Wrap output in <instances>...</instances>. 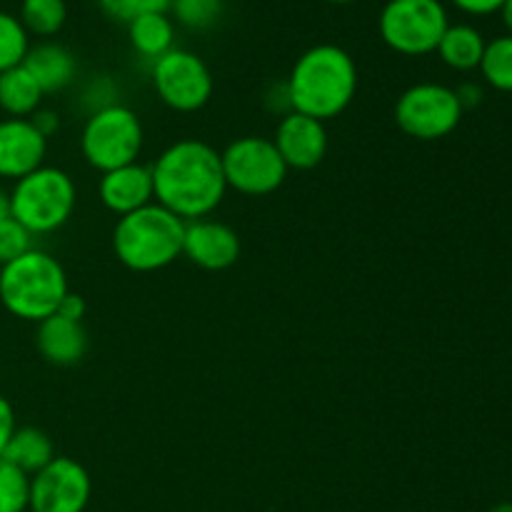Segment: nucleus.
<instances>
[{
    "mask_svg": "<svg viewBox=\"0 0 512 512\" xmlns=\"http://www.w3.org/2000/svg\"><path fill=\"white\" fill-rule=\"evenodd\" d=\"M15 428H18V425H15L13 405L8 403V398L0 395V458H3L5 448H8V440L13 438Z\"/></svg>",
    "mask_w": 512,
    "mask_h": 512,
    "instance_id": "32",
    "label": "nucleus"
},
{
    "mask_svg": "<svg viewBox=\"0 0 512 512\" xmlns=\"http://www.w3.org/2000/svg\"><path fill=\"white\" fill-rule=\"evenodd\" d=\"M455 95H458L460 108H463V110L478 108V105L483 103V98H485L483 88H480L478 83H463V85H458V88H455Z\"/></svg>",
    "mask_w": 512,
    "mask_h": 512,
    "instance_id": "35",
    "label": "nucleus"
},
{
    "mask_svg": "<svg viewBox=\"0 0 512 512\" xmlns=\"http://www.w3.org/2000/svg\"><path fill=\"white\" fill-rule=\"evenodd\" d=\"M325 3H333V5H348V3H355V0H325Z\"/></svg>",
    "mask_w": 512,
    "mask_h": 512,
    "instance_id": "39",
    "label": "nucleus"
},
{
    "mask_svg": "<svg viewBox=\"0 0 512 512\" xmlns=\"http://www.w3.org/2000/svg\"><path fill=\"white\" fill-rule=\"evenodd\" d=\"M465 110L455 88L443 83H415L395 100V123L415 140L448 138L463 120Z\"/></svg>",
    "mask_w": 512,
    "mask_h": 512,
    "instance_id": "9",
    "label": "nucleus"
},
{
    "mask_svg": "<svg viewBox=\"0 0 512 512\" xmlns=\"http://www.w3.org/2000/svg\"><path fill=\"white\" fill-rule=\"evenodd\" d=\"M5 218H10V198H8V193L0 188V223H3Z\"/></svg>",
    "mask_w": 512,
    "mask_h": 512,
    "instance_id": "37",
    "label": "nucleus"
},
{
    "mask_svg": "<svg viewBox=\"0 0 512 512\" xmlns=\"http://www.w3.org/2000/svg\"><path fill=\"white\" fill-rule=\"evenodd\" d=\"M45 93L25 65L0 73V113L8 118H30L43 103Z\"/></svg>",
    "mask_w": 512,
    "mask_h": 512,
    "instance_id": "20",
    "label": "nucleus"
},
{
    "mask_svg": "<svg viewBox=\"0 0 512 512\" xmlns=\"http://www.w3.org/2000/svg\"><path fill=\"white\" fill-rule=\"evenodd\" d=\"M28 120L33 123V128L38 130V133L43 135L45 140L53 138V135L58 133V128H60L58 113H55V110H48V108H38L33 115H30Z\"/></svg>",
    "mask_w": 512,
    "mask_h": 512,
    "instance_id": "33",
    "label": "nucleus"
},
{
    "mask_svg": "<svg viewBox=\"0 0 512 512\" xmlns=\"http://www.w3.org/2000/svg\"><path fill=\"white\" fill-rule=\"evenodd\" d=\"M55 458L53 440L45 430L33 428H15L13 438L8 440V448H5L3 460H8L10 465H15L18 470H23L25 475L33 478L38 470H43L50 460Z\"/></svg>",
    "mask_w": 512,
    "mask_h": 512,
    "instance_id": "21",
    "label": "nucleus"
},
{
    "mask_svg": "<svg viewBox=\"0 0 512 512\" xmlns=\"http://www.w3.org/2000/svg\"><path fill=\"white\" fill-rule=\"evenodd\" d=\"M65 295L68 275L45 250L33 248L0 268V303L15 318L40 323L55 315Z\"/></svg>",
    "mask_w": 512,
    "mask_h": 512,
    "instance_id": "4",
    "label": "nucleus"
},
{
    "mask_svg": "<svg viewBox=\"0 0 512 512\" xmlns=\"http://www.w3.org/2000/svg\"><path fill=\"white\" fill-rule=\"evenodd\" d=\"M273 143L288 170H313L328 155V130L320 120L293 110L278 120Z\"/></svg>",
    "mask_w": 512,
    "mask_h": 512,
    "instance_id": "12",
    "label": "nucleus"
},
{
    "mask_svg": "<svg viewBox=\"0 0 512 512\" xmlns=\"http://www.w3.org/2000/svg\"><path fill=\"white\" fill-rule=\"evenodd\" d=\"M485 45H488V40L483 38L478 28L468 23H455L448 25L435 53L448 68L458 70V73H470V70L480 68Z\"/></svg>",
    "mask_w": 512,
    "mask_h": 512,
    "instance_id": "19",
    "label": "nucleus"
},
{
    "mask_svg": "<svg viewBox=\"0 0 512 512\" xmlns=\"http://www.w3.org/2000/svg\"><path fill=\"white\" fill-rule=\"evenodd\" d=\"M98 195L105 208L118 218L135 213L145 205L155 203L153 193V170L150 165L130 163L103 173L98 183Z\"/></svg>",
    "mask_w": 512,
    "mask_h": 512,
    "instance_id": "15",
    "label": "nucleus"
},
{
    "mask_svg": "<svg viewBox=\"0 0 512 512\" xmlns=\"http://www.w3.org/2000/svg\"><path fill=\"white\" fill-rule=\"evenodd\" d=\"M500 18H503V25L505 30H508V35H512V0H505L503 8H500Z\"/></svg>",
    "mask_w": 512,
    "mask_h": 512,
    "instance_id": "36",
    "label": "nucleus"
},
{
    "mask_svg": "<svg viewBox=\"0 0 512 512\" xmlns=\"http://www.w3.org/2000/svg\"><path fill=\"white\" fill-rule=\"evenodd\" d=\"M30 508V475L0 458V512H25Z\"/></svg>",
    "mask_w": 512,
    "mask_h": 512,
    "instance_id": "26",
    "label": "nucleus"
},
{
    "mask_svg": "<svg viewBox=\"0 0 512 512\" xmlns=\"http://www.w3.org/2000/svg\"><path fill=\"white\" fill-rule=\"evenodd\" d=\"M448 25V10L440 0H388L378 18L383 43L408 58L435 53Z\"/></svg>",
    "mask_w": 512,
    "mask_h": 512,
    "instance_id": "7",
    "label": "nucleus"
},
{
    "mask_svg": "<svg viewBox=\"0 0 512 512\" xmlns=\"http://www.w3.org/2000/svg\"><path fill=\"white\" fill-rule=\"evenodd\" d=\"M185 220L158 203L118 218L113 230L115 258L133 273H155L183 255Z\"/></svg>",
    "mask_w": 512,
    "mask_h": 512,
    "instance_id": "3",
    "label": "nucleus"
},
{
    "mask_svg": "<svg viewBox=\"0 0 512 512\" xmlns=\"http://www.w3.org/2000/svg\"><path fill=\"white\" fill-rule=\"evenodd\" d=\"M263 105L265 110H268L270 115H278V118H285L288 113H293V103H290V90H288V83H275L270 85L268 93H265L263 98Z\"/></svg>",
    "mask_w": 512,
    "mask_h": 512,
    "instance_id": "30",
    "label": "nucleus"
},
{
    "mask_svg": "<svg viewBox=\"0 0 512 512\" xmlns=\"http://www.w3.org/2000/svg\"><path fill=\"white\" fill-rule=\"evenodd\" d=\"M93 493L90 475L78 460L55 455L30 478V512H85Z\"/></svg>",
    "mask_w": 512,
    "mask_h": 512,
    "instance_id": "11",
    "label": "nucleus"
},
{
    "mask_svg": "<svg viewBox=\"0 0 512 512\" xmlns=\"http://www.w3.org/2000/svg\"><path fill=\"white\" fill-rule=\"evenodd\" d=\"M480 73L490 88L500 93H512V35L488 40L483 60H480Z\"/></svg>",
    "mask_w": 512,
    "mask_h": 512,
    "instance_id": "23",
    "label": "nucleus"
},
{
    "mask_svg": "<svg viewBox=\"0 0 512 512\" xmlns=\"http://www.w3.org/2000/svg\"><path fill=\"white\" fill-rule=\"evenodd\" d=\"M18 18L28 35L50 40L63 30L68 20V5L65 0H23Z\"/></svg>",
    "mask_w": 512,
    "mask_h": 512,
    "instance_id": "22",
    "label": "nucleus"
},
{
    "mask_svg": "<svg viewBox=\"0 0 512 512\" xmlns=\"http://www.w3.org/2000/svg\"><path fill=\"white\" fill-rule=\"evenodd\" d=\"M30 50V35L18 15L0 10V73L23 65Z\"/></svg>",
    "mask_w": 512,
    "mask_h": 512,
    "instance_id": "25",
    "label": "nucleus"
},
{
    "mask_svg": "<svg viewBox=\"0 0 512 512\" xmlns=\"http://www.w3.org/2000/svg\"><path fill=\"white\" fill-rule=\"evenodd\" d=\"M23 65L45 95L70 88L78 75V60L73 50L55 40H40L38 45H30Z\"/></svg>",
    "mask_w": 512,
    "mask_h": 512,
    "instance_id": "16",
    "label": "nucleus"
},
{
    "mask_svg": "<svg viewBox=\"0 0 512 512\" xmlns=\"http://www.w3.org/2000/svg\"><path fill=\"white\" fill-rule=\"evenodd\" d=\"M488 512H512V503H498L495 508H490Z\"/></svg>",
    "mask_w": 512,
    "mask_h": 512,
    "instance_id": "38",
    "label": "nucleus"
},
{
    "mask_svg": "<svg viewBox=\"0 0 512 512\" xmlns=\"http://www.w3.org/2000/svg\"><path fill=\"white\" fill-rule=\"evenodd\" d=\"M10 198V218L18 220L33 235H48L63 228L73 218L75 180L65 170L40 165L25 178L15 180Z\"/></svg>",
    "mask_w": 512,
    "mask_h": 512,
    "instance_id": "5",
    "label": "nucleus"
},
{
    "mask_svg": "<svg viewBox=\"0 0 512 512\" xmlns=\"http://www.w3.org/2000/svg\"><path fill=\"white\" fill-rule=\"evenodd\" d=\"M290 103L295 113L333 120L350 108L358 93V65L353 55L333 43H320L295 60L288 75Z\"/></svg>",
    "mask_w": 512,
    "mask_h": 512,
    "instance_id": "2",
    "label": "nucleus"
},
{
    "mask_svg": "<svg viewBox=\"0 0 512 512\" xmlns=\"http://www.w3.org/2000/svg\"><path fill=\"white\" fill-rule=\"evenodd\" d=\"M183 255L198 268L220 273L238 263L240 238L230 225L220 223V220H190L185 223Z\"/></svg>",
    "mask_w": 512,
    "mask_h": 512,
    "instance_id": "13",
    "label": "nucleus"
},
{
    "mask_svg": "<svg viewBox=\"0 0 512 512\" xmlns=\"http://www.w3.org/2000/svg\"><path fill=\"white\" fill-rule=\"evenodd\" d=\"M143 143V123L135 110L123 103L88 115L80 133V153L85 163L100 173L138 163Z\"/></svg>",
    "mask_w": 512,
    "mask_h": 512,
    "instance_id": "6",
    "label": "nucleus"
},
{
    "mask_svg": "<svg viewBox=\"0 0 512 512\" xmlns=\"http://www.w3.org/2000/svg\"><path fill=\"white\" fill-rule=\"evenodd\" d=\"M118 83L108 75H95L80 90V108L88 115L98 113V110L110 108V105H118Z\"/></svg>",
    "mask_w": 512,
    "mask_h": 512,
    "instance_id": "28",
    "label": "nucleus"
},
{
    "mask_svg": "<svg viewBox=\"0 0 512 512\" xmlns=\"http://www.w3.org/2000/svg\"><path fill=\"white\" fill-rule=\"evenodd\" d=\"M168 15L188 30H210L223 18V0H173Z\"/></svg>",
    "mask_w": 512,
    "mask_h": 512,
    "instance_id": "24",
    "label": "nucleus"
},
{
    "mask_svg": "<svg viewBox=\"0 0 512 512\" xmlns=\"http://www.w3.org/2000/svg\"><path fill=\"white\" fill-rule=\"evenodd\" d=\"M173 0H98L105 15L128 25L130 20L145 13H168Z\"/></svg>",
    "mask_w": 512,
    "mask_h": 512,
    "instance_id": "29",
    "label": "nucleus"
},
{
    "mask_svg": "<svg viewBox=\"0 0 512 512\" xmlns=\"http://www.w3.org/2000/svg\"><path fill=\"white\" fill-rule=\"evenodd\" d=\"M48 140L28 118H0V178L20 180L45 165Z\"/></svg>",
    "mask_w": 512,
    "mask_h": 512,
    "instance_id": "14",
    "label": "nucleus"
},
{
    "mask_svg": "<svg viewBox=\"0 0 512 512\" xmlns=\"http://www.w3.org/2000/svg\"><path fill=\"white\" fill-rule=\"evenodd\" d=\"M158 98L178 113H198L210 103L215 90L213 73L200 55L173 48L150 68Z\"/></svg>",
    "mask_w": 512,
    "mask_h": 512,
    "instance_id": "10",
    "label": "nucleus"
},
{
    "mask_svg": "<svg viewBox=\"0 0 512 512\" xmlns=\"http://www.w3.org/2000/svg\"><path fill=\"white\" fill-rule=\"evenodd\" d=\"M33 238L35 235L25 230L18 220L5 218L0 223V268L33 250Z\"/></svg>",
    "mask_w": 512,
    "mask_h": 512,
    "instance_id": "27",
    "label": "nucleus"
},
{
    "mask_svg": "<svg viewBox=\"0 0 512 512\" xmlns=\"http://www.w3.org/2000/svg\"><path fill=\"white\" fill-rule=\"evenodd\" d=\"M35 345H38V353L50 365L68 368V365H75L83 360L85 350H88V333H85V328L80 323L65 320L60 315H50V318L38 323Z\"/></svg>",
    "mask_w": 512,
    "mask_h": 512,
    "instance_id": "17",
    "label": "nucleus"
},
{
    "mask_svg": "<svg viewBox=\"0 0 512 512\" xmlns=\"http://www.w3.org/2000/svg\"><path fill=\"white\" fill-rule=\"evenodd\" d=\"M220 160H223L228 188L250 198L275 193L288 178V165L280 158L273 138H263V135H243L233 140L220 153Z\"/></svg>",
    "mask_w": 512,
    "mask_h": 512,
    "instance_id": "8",
    "label": "nucleus"
},
{
    "mask_svg": "<svg viewBox=\"0 0 512 512\" xmlns=\"http://www.w3.org/2000/svg\"><path fill=\"white\" fill-rule=\"evenodd\" d=\"M150 170L155 203L185 223L208 218L228 193L220 153L205 140L183 138L168 145Z\"/></svg>",
    "mask_w": 512,
    "mask_h": 512,
    "instance_id": "1",
    "label": "nucleus"
},
{
    "mask_svg": "<svg viewBox=\"0 0 512 512\" xmlns=\"http://www.w3.org/2000/svg\"><path fill=\"white\" fill-rule=\"evenodd\" d=\"M128 38L140 58L155 63L175 48V23L168 13H145L128 23Z\"/></svg>",
    "mask_w": 512,
    "mask_h": 512,
    "instance_id": "18",
    "label": "nucleus"
},
{
    "mask_svg": "<svg viewBox=\"0 0 512 512\" xmlns=\"http://www.w3.org/2000/svg\"><path fill=\"white\" fill-rule=\"evenodd\" d=\"M85 310H88V305H85L83 295L70 293V290H68V295L60 300L55 315H60V318H65V320H73V323H80V320L85 318Z\"/></svg>",
    "mask_w": 512,
    "mask_h": 512,
    "instance_id": "31",
    "label": "nucleus"
},
{
    "mask_svg": "<svg viewBox=\"0 0 512 512\" xmlns=\"http://www.w3.org/2000/svg\"><path fill=\"white\" fill-rule=\"evenodd\" d=\"M450 3L468 15H493L500 13L505 0H450Z\"/></svg>",
    "mask_w": 512,
    "mask_h": 512,
    "instance_id": "34",
    "label": "nucleus"
}]
</instances>
